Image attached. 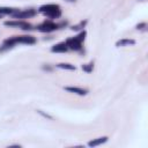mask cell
I'll return each instance as SVG.
<instances>
[{"label":"cell","instance_id":"1","mask_svg":"<svg viewBox=\"0 0 148 148\" xmlns=\"http://www.w3.org/2000/svg\"><path fill=\"white\" fill-rule=\"evenodd\" d=\"M36 43V38L31 35H22V36H13V37H9L7 38L5 42H3V45L0 47V50H5V49H10L13 47L15 44H28V45H31V44H35Z\"/></svg>","mask_w":148,"mask_h":148},{"label":"cell","instance_id":"2","mask_svg":"<svg viewBox=\"0 0 148 148\" xmlns=\"http://www.w3.org/2000/svg\"><path fill=\"white\" fill-rule=\"evenodd\" d=\"M38 12L43 14L46 17L50 18H58L61 15V8L57 3H47V5H42L38 8Z\"/></svg>","mask_w":148,"mask_h":148},{"label":"cell","instance_id":"3","mask_svg":"<svg viewBox=\"0 0 148 148\" xmlns=\"http://www.w3.org/2000/svg\"><path fill=\"white\" fill-rule=\"evenodd\" d=\"M86 35H87V32H86L84 30H82V31H81L80 34H77L76 36L68 38V39L65 42L66 45H67V47H68V50H73V51H79V50H81L82 43H83V40H84V38H86Z\"/></svg>","mask_w":148,"mask_h":148},{"label":"cell","instance_id":"4","mask_svg":"<svg viewBox=\"0 0 148 148\" xmlns=\"http://www.w3.org/2000/svg\"><path fill=\"white\" fill-rule=\"evenodd\" d=\"M58 28H59V25H58L57 23H54V22H52V21H44L43 23H40V24L37 27V30L40 31V32H46V34H49V32H52V31L57 30Z\"/></svg>","mask_w":148,"mask_h":148},{"label":"cell","instance_id":"5","mask_svg":"<svg viewBox=\"0 0 148 148\" xmlns=\"http://www.w3.org/2000/svg\"><path fill=\"white\" fill-rule=\"evenodd\" d=\"M3 24L7 25V27H15V28H18V29H22V30H30L31 29V24L25 22V21H23V20L6 21Z\"/></svg>","mask_w":148,"mask_h":148},{"label":"cell","instance_id":"6","mask_svg":"<svg viewBox=\"0 0 148 148\" xmlns=\"http://www.w3.org/2000/svg\"><path fill=\"white\" fill-rule=\"evenodd\" d=\"M35 14H36V10L35 9H24V10H17L12 16L14 18H16V20H24V18L32 17Z\"/></svg>","mask_w":148,"mask_h":148},{"label":"cell","instance_id":"7","mask_svg":"<svg viewBox=\"0 0 148 148\" xmlns=\"http://www.w3.org/2000/svg\"><path fill=\"white\" fill-rule=\"evenodd\" d=\"M66 91L68 92H72V94H75V95H79V96H86L88 94V90L87 89H83V88H80V87H65L64 88Z\"/></svg>","mask_w":148,"mask_h":148},{"label":"cell","instance_id":"8","mask_svg":"<svg viewBox=\"0 0 148 148\" xmlns=\"http://www.w3.org/2000/svg\"><path fill=\"white\" fill-rule=\"evenodd\" d=\"M68 47L66 45V43H58V44H54L52 47H51V51L54 52V53H64V52H67Z\"/></svg>","mask_w":148,"mask_h":148},{"label":"cell","instance_id":"9","mask_svg":"<svg viewBox=\"0 0 148 148\" xmlns=\"http://www.w3.org/2000/svg\"><path fill=\"white\" fill-rule=\"evenodd\" d=\"M108 141V136H99V138H96V139H92L88 142V146L89 147H96V146H99V145H103Z\"/></svg>","mask_w":148,"mask_h":148},{"label":"cell","instance_id":"10","mask_svg":"<svg viewBox=\"0 0 148 148\" xmlns=\"http://www.w3.org/2000/svg\"><path fill=\"white\" fill-rule=\"evenodd\" d=\"M135 40L132 38H121L119 40H117L116 46L117 47H121V46H130V45H134Z\"/></svg>","mask_w":148,"mask_h":148},{"label":"cell","instance_id":"11","mask_svg":"<svg viewBox=\"0 0 148 148\" xmlns=\"http://www.w3.org/2000/svg\"><path fill=\"white\" fill-rule=\"evenodd\" d=\"M18 9L16 8H12V7H0V16L1 15H13L14 13H16Z\"/></svg>","mask_w":148,"mask_h":148},{"label":"cell","instance_id":"12","mask_svg":"<svg viewBox=\"0 0 148 148\" xmlns=\"http://www.w3.org/2000/svg\"><path fill=\"white\" fill-rule=\"evenodd\" d=\"M57 67L60 68V69H67V71H75L76 69V67L74 65L68 64V62H60V64L57 65Z\"/></svg>","mask_w":148,"mask_h":148},{"label":"cell","instance_id":"13","mask_svg":"<svg viewBox=\"0 0 148 148\" xmlns=\"http://www.w3.org/2000/svg\"><path fill=\"white\" fill-rule=\"evenodd\" d=\"M82 69H83L84 72H87V73H90V72H92V69H94V64H92V62L84 64V65H82Z\"/></svg>","mask_w":148,"mask_h":148},{"label":"cell","instance_id":"14","mask_svg":"<svg viewBox=\"0 0 148 148\" xmlns=\"http://www.w3.org/2000/svg\"><path fill=\"white\" fill-rule=\"evenodd\" d=\"M86 23H87V21H81L79 24L73 25V27H72V30H80V29H82V28L86 25Z\"/></svg>","mask_w":148,"mask_h":148},{"label":"cell","instance_id":"15","mask_svg":"<svg viewBox=\"0 0 148 148\" xmlns=\"http://www.w3.org/2000/svg\"><path fill=\"white\" fill-rule=\"evenodd\" d=\"M146 27H147L146 23H140V24L136 25V29H140V30H141V29H143V28H146Z\"/></svg>","mask_w":148,"mask_h":148},{"label":"cell","instance_id":"16","mask_svg":"<svg viewBox=\"0 0 148 148\" xmlns=\"http://www.w3.org/2000/svg\"><path fill=\"white\" fill-rule=\"evenodd\" d=\"M66 1H69V2H73V1H76V0H66Z\"/></svg>","mask_w":148,"mask_h":148}]
</instances>
